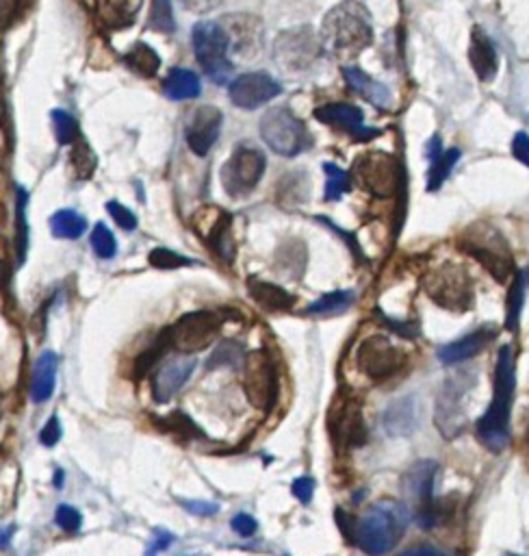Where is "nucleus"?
Segmentation results:
<instances>
[{
  "label": "nucleus",
  "instance_id": "5",
  "mask_svg": "<svg viewBox=\"0 0 529 556\" xmlns=\"http://www.w3.org/2000/svg\"><path fill=\"white\" fill-rule=\"evenodd\" d=\"M460 248L499 282H506L514 274L512 252H510L506 239L493 228L473 227L469 233H464Z\"/></svg>",
  "mask_w": 529,
  "mask_h": 556
},
{
  "label": "nucleus",
  "instance_id": "48",
  "mask_svg": "<svg viewBox=\"0 0 529 556\" xmlns=\"http://www.w3.org/2000/svg\"><path fill=\"white\" fill-rule=\"evenodd\" d=\"M230 526H233L234 533L242 537H252L258 530L257 520H254L252 515H248V513H239V515H234L233 521H230Z\"/></svg>",
  "mask_w": 529,
  "mask_h": 556
},
{
  "label": "nucleus",
  "instance_id": "51",
  "mask_svg": "<svg viewBox=\"0 0 529 556\" xmlns=\"http://www.w3.org/2000/svg\"><path fill=\"white\" fill-rule=\"evenodd\" d=\"M180 4L191 13H209L219 7L221 0H180Z\"/></svg>",
  "mask_w": 529,
  "mask_h": 556
},
{
  "label": "nucleus",
  "instance_id": "55",
  "mask_svg": "<svg viewBox=\"0 0 529 556\" xmlns=\"http://www.w3.org/2000/svg\"><path fill=\"white\" fill-rule=\"evenodd\" d=\"M13 12V0H0V27H3L4 20L12 16Z\"/></svg>",
  "mask_w": 529,
  "mask_h": 556
},
{
  "label": "nucleus",
  "instance_id": "52",
  "mask_svg": "<svg viewBox=\"0 0 529 556\" xmlns=\"http://www.w3.org/2000/svg\"><path fill=\"white\" fill-rule=\"evenodd\" d=\"M180 505L185 506L187 511L194 513V515L202 517H211L219 511L218 505H209V502H189V500H180Z\"/></svg>",
  "mask_w": 529,
  "mask_h": 556
},
{
  "label": "nucleus",
  "instance_id": "56",
  "mask_svg": "<svg viewBox=\"0 0 529 556\" xmlns=\"http://www.w3.org/2000/svg\"><path fill=\"white\" fill-rule=\"evenodd\" d=\"M9 281V266L4 261H0V291H3V287L7 285Z\"/></svg>",
  "mask_w": 529,
  "mask_h": 556
},
{
  "label": "nucleus",
  "instance_id": "41",
  "mask_svg": "<svg viewBox=\"0 0 529 556\" xmlns=\"http://www.w3.org/2000/svg\"><path fill=\"white\" fill-rule=\"evenodd\" d=\"M148 261H150L152 267H158V270H176V267H185L194 263L191 259L167 251V248H155L150 257H148Z\"/></svg>",
  "mask_w": 529,
  "mask_h": 556
},
{
  "label": "nucleus",
  "instance_id": "57",
  "mask_svg": "<svg viewBox=\"0 0 529 556\" xmlns=\"http://www.w3.org/2000/svg\"><path fill=\"white\" fill-rule=\"evenodd\" d=\"M13 530H16V529H13V526H12V529H7V530H4V535H3V537H0V548H4V545H7L9 537H12V535H13Z\"/></svg>",
  "mask_w": 529,
  "mask_h": 556
},
{
  "label": "nucleus",
  "instance_id": "10",
  "mask_svg": "<svg viewBox=\"0 0 529 556\" xmlns=\"http://www.w3.org/2000/svg\"><path fill=\"white\" fill-rule=\"evenodd\" d=\"M408 354L384 335H373L356 348V367L373 382L388 381L406 367Z\"/></svg>",
  "mask_w": 529,
  "mask_h": 556
},
{
  "label": "nucleus",
  "instance_id": "11",
  "mask_svg": "<svg viewBox=\"0 0 529 556\" xmlns=\"http://www.w3.org/2000/svg\"><path fill=\"white\" fill-rule=\"evenodd\" d=\"M473 385L475 378L471 376V372H464L451 376L449 381L441 387V394L436 398L434 421L436 429H439V433L445 439L454 441L458 435L464 433L466 429L464 398Z\"/></svg>",
  "mask_w": 529,
  "mask_h": 556
},
{
  "label": "nucleus",
  "instance_id": "38",
  "mask_svg": "<svg viewBox=\"0 0 529 556\" xmlns=\"http://www.w3.org/2000/svg\"><path fill=\"white\" fill-rule=\"evenodd\" d=\"M16 198H18V227H16V248H18V261H24V255H27V246H28V228H27V191L22 187L16 189Z\"/></svg>",
  "mask_w": 529,
  "mask_h": 556
},
{
  "label": "nucleus",
  "instance_id": "26",
  "mask_svg": "<svg viewBox=\"0 0 529 556\" xmlns=\"http://www.w3.org/2000/svg\"><path fill=\"white\" fill-rule=\"evenodd\" d=\"M248 290L249 296H252L254 302L263 306L267 311H288L295 305V296L288 294L282 287L272 285V282H263L257 281V278H249L248 281Z\"/></svg>",
  "mask_w": 529,
  "mask_h": 556
},
{
  "label": "nucleus",
  "instance_id": "36",
  "mask_svg": "<svg viewBox=\"0 0 529 556\" xmlns=\"http://www.w3.org/2000/svg\"><path fill=\"white\" fill-rule=\"evenodd\" d=\"M243 361V346L239 342H234V339H226V342H221L218 350L213 352V357L209 359V363H206V367H221V366H228V367H237L242 366Z\"/></svg>",
  "mask_w": 529,
  "mask_h": 556
},
{
  "label": "nucleus",
  "instance_id": "46",
  "mask_svg": "<svg viewBox=\"0 0 529 556\" xmlns=\"http://www.w3.org/2000/svg\"><path fill=\"white\" fill-rule=\"evenodd\" d=\"M107 211L111 213V218L115 220V224H118L119 228H124V231H134V228H137V218H134L133 211L124 207V205L111 200L107 205Z\"/></svg>",
  "mask_w": 529,
  "mask_h": 556
},
{
  "label": "nucleus",
  "instance_id": "53",
  "mask_svg": "<svg viewBox=\"0 0 529 556\" xmlns=\"http://www.w3.org/2000/svg\"><path fill=\"white\" fill-rule=\"evenodd\" d=\"M397 556H447V554L442 552L441 548H436V545L417 544V545H410L408 550H403V552H399Z\"/></svg>",
  "mask_w": 529,
  "mask_h": 556
},
{
  "label": "nucleus",
  "instance_id": "42",
  "mask_svg": "<svg viewBox=\"0 0 529 556\" xmlns=\"http://www.w3.org/2000/svg\"><path fill=\"white\" fill-rule=\"evenodd\" d=\"M163 424L167 426V430H172V433L180 435L182 439H196V437H204V433L198 429V426L194 424V421L189 420L185 413H174L167 417Z\"/></svg>",
  "mask_w": 529,
  "mask_h": 556
},
{
  "label": "nucleus",
  "instance_id": "22",
  "mask_svg": "<svg viewBox=\"0 0 529 556\" xmlns=\"http://www.w3.org/2000/svg\"><path fill=\"white\" fill-rule=\"evenodd\" d=\"M315 118L319 122L330 124V127H339L343 131L352 133L356 139L360 142H367L375 135H380V131L375 128H367L364 127V116L358 107L354 104H345V103H330L324 104V107L315 109Z\"/></svg>",
  "mask_w": 529,
  "mask_h": 556
},
{
  "label": "nucleus",
  "instance_id": "4",
  "mask_svg": "<svg viewBox=\"0 0 529 556\" xmlns=\"http://www.w3.org/2000/svg\"><path fill=\"white\" fill-rule=\"evenodd\" d=\"M191 42H194L196 59H198L202 70L206 72V76L218 85L228 83L234 68L228 57V37H226V31L221 28V24L213 20L198 22L194 27Z\"/></svg>",
  "mask_w": 529,
  "mask_h": 556
},
{
  "label": "nucleus",
  "instance_id": "6",
  "mask_svg": "<svg viewBox=\"0 0 529 556\" xmlns=\"http://www.w3.org/2000/svg\"><path fill=\"white\" fill-rule=\"evenodd\" d=\"M328 433L336 452L360 448L369 441L360 400L349 391H339L328 413Z\"/></svg>",
  "mask_w": 529,
  "mask_h": 556
},
{
  "label": "nucleus",
  "instance_id": "43",
  "mask_svg": "<svg viewBox=\"0 0 529 556\" xmlns=\"http://www.w3.org/2000/svg\"><path fill=\"white\" fill-rule=\"evenodd\" d=\"M72 166H74L76 174H79L80 179H89L91 172H94V167H96L94 152L89 151V146H85V143H79V146L74 148V155H72Z\"/></svg>",
  "mask_w": 529,
  "mask_h": 556
},
{
  "label": "nucleus",
  "instance_id": "32",
  "mask_svg": "<svg viewBox=\"0 0 529 556\" xmlns=\"http://www.w3.org/2000/svg\"><path fill=\"white\" fill-rule=\"evenodd\" d=\"M523 302H525V281H523L521 272H514L512 285H510L506 298V328L510 333H517L518 330Z\"/></svg>",
  "mask_w": 529,
  "mask_h": 556
},
{
  "label": "nucleus",
  "instance_id": "23",
  "mask_svg": "<svg viewBox=\"0 0 529 556\" xmlns=\"http://www.w3.org/2000/svg\"><path fill=\"white\" fill-rule=\"evenodd\" d=\"M494 330L490 326H484V328L473 330V333L464 335V337L456 339V342L447 344L439 350V361L442 366H458V363L469 361L475 354H479L482 350L488 346L490 339L494 337Z\"/></svg>",
  "mask_w": 529,
  "mask_h": 556
},
{
  "label": "nucleus",
  "instance_id": "3",
  "mask_svg": "<svg viewBox=\"0 0 529 556\" xmlns=\"http://www.w3.org/2000/svg\"><path fill=\"white\" fill-rule=\"evenodd\" d=\"M408 506L395 500H380L360 517H354L349 541L369 556H384L402 541L408 526Z\"/></svg>",
  "mask_w": 529,
  "mask_h": 556
},
{
  "label": "nucleus",
  "instance_id": "14",
  "mask_svg": "<svg viewBox=\"0 0 529 556\" xmlns=\"http://www.w3.org/2000/svg\"><path fill=\"white\" fill-rule=\"evenodd\" d=\"M264 167H267V159L263 152L257 146L243 143L221 167V185L228 191V196L242 198L261 183Z\"/></svg>",
  "mask_w": 529,
  "mask_h": 556
},
{
  "label": "nucleus",
  "instance_id": "9",
  "mask_svg": "<svg viewBox=\"0 0 529 556\" xmlns=\"http://www.w3.org/2000/svg\"><path fill=\"white\" fill-rule=\"evenodd\" d=\"M423 290L442 309L460 311V313L473 309V282L464 267L445 266L432 270L423 281Z\"/></svg>",
  "mask_w": 529,
  "mask_h": 556
},
{
  "label": "nucleus",
  "instance_id": "15",
  "mask_svg": "<svg viewBox=\"0 0 529 556\" xmlns=\"http://www.w3.org/2000/svg\"><path fill=\"white\" fill-rule=\"evenodd\" d=\"M354 176L363 189L378 198L395 194L399 172L395 159L387 152H364L354 163Z\"/></svg>",
  "mask_w": 529,
  "mask_h": 556
},
{
  "label": "nucleus",
  "instance_id": "7",
  "mask_svg": "<svg viewBox=\"0 0 529 556\" xmlns=\"http://www.w3.org/2000/svg\"><path fill=\"white\" fill-rule=\"evenodd\" d=\"M263 142L280 157H295L310 146L309 128L291 109L273 107L261 120Z\"/></svg>",
  "mask_w": 529,
  "mask_h": 556
},
{
  "label": "nucleus",
  "instance_id": "29",
  "mask_svg": "<svg viewBox=\"0 0 529 556\" xmlns=\"http://www.w3.org/2000/svg\"><path fill=\"white\" fill-rule=\"evenodd\" d=\"M163 92L172 100H191L202 94V83L196 72L174 68L163 81Z\"/></svg>",
  "mask_w": 529,
  "mask_h": 556
},
{
  "label": "nucleus",
  "instance_id": "13",
  "mask_svg": "<svg viewBox=\"0 0 529 556\" xmlns=\"http://www.w3.org/2000/svg\"><path fill=\"white\" fill-rule=\"evenodd\" d=\"M243 387L245 396L257 409L269 411L276 405L280 382H278L276 366H273V359L267 350H254L252 354L245 357Z\"/></svg>",
  "mask_w": 529,
  "mask_h": 556
},
{
  "label": "nucleus",
  "instance_id": "54",
  "mask_svg": "<svg viewBox=\"0 0 529 556\" xmlns=\"http://www.w3.org/2000/svg\"><path fill=\"white\" fill-rule=\"evenodd\" d=\"M172 541H174V535L165 533V530H157L155 541H152L150 550H148V556H155V554H158V552H163V550H165L167 545L172 544Z\"/></svg>",
  "mask_w": 529,
  "mask_h": 556
},
{
  "label": "nucleus",
  "instance_id": "40",
  "mask_svg": "<svg viewBox=\"0 0 529 556\" xmlns=\"http://www.w3.org/2000/svg\"><path fill=\"white\" fill-rule=\"evenodd\" d=\"M91 248H94L96 257H100V259H113L115 257L118 243H115L113 233H111L103 222L96 224L94 227V233H91Z\"/></svg>",
  "mask_w": 529,
  "mask_h": 556
},
{
  "label": "nucleus",
  "instance_id": "37",
  "mask_svg": "<svg viewBox=\"0 0 529 556\" xmlns=\"http://www.w3.org/2000/svg\"><path fill=\"white\" fill-rule=\"evenodd\" d=\"M324 170L326 179H328V183H326V200L328 203L341 200L349 191V174L345 170H341L339 166H334V163H326Z\"/></svg>",
  "mask_w": 529,
  "mask_h": 556
},
{
  "label": "nucleus",
  "instance_id": "17",
  "mask_svg": "<svg viewBox=\"0 0 529 556\" xmlns=\"http://www.w3.org/2000/svg\"><path fill=\"white\" fill-rule=\"evenodd\" d=\"M441 465L432 459H421L412 463L402 476V496L406 505L412 509V515L432 506L434 498V483Z\"/></svg>",
  "mask_w": 529,
  "mask_h": 556
},
{
  "label": "nucleus",
  "instance_id": "12",
  "mask_svg": "<svg viewBox=\"0 0 529 556\" xmlns=\"http://www.w3.org/2000/svg\"><path fill=\"white\" fill-rule=\"evenodd\" d=\"M221 318L213 311H194L182 315L165 330L170 346L182 354H194L209 348L218 339Z\"/></svg>",
  "mask_w": 529,
  "mask_h": 556
},
{
  "label": "nucleus",
  "instance_id": "1",
  "mask_svg": "<svg viewBox=\"0 0 529 556\" xmlns=\"http://www.w3.org/2000/svg\"><path fill=\"white\" fill-rule=\"evenodd\" d=\"M514 354L510 346H502L494 366V396L486 413L475 424L479 444L490 452H503L510 444V406L514 400Z\"/></svg>",
  "mask_w": 529,
  "mask_h": 556
},
{
  "label": "nucleus",
  "instance_id": "49",
  "mask_svg": "<svg viewBox=\"0 0 529 556\" xmlns=\"http://www.w3.org/2000/svg\"><path fill=\"white\" fill-rule=\"evenodd\" d=\"M512 155L517 157L523 166L529 167V135L527 133H517L512 139Z\"/></svg>",
  "mask_w": 529,
  "mask_h": 556
},
{
  "label": "nucleus",
  "instance_id": "44",
  "mask_svg": "<svg viewBox=\"0 0 529 556\" xmlns=\"http://www.w3.org/2000/svg\"><path fill=\"white\" fill-rule=\"evenodd\" d=\"M375 315L380 318V322L387 326L388 330H393V333L399 335V337H403V339L419 337V333H421L419 322H402V320H393V318H388V315H384L380 309L375 311Z\"/></svg>",
  "mask_w": 529,
  "mask_h": 556
},
{
  "label": "nucleus",
  "instance_id": "8",
  "mask_svg": "<svg viewBox=\"0 0 529 556\" xmlns=\"http://www.w3.org/2000/svg\"><path fill=\"white\" fill-rule=\"evenodd\" d=\"M319 35L310 27H295L282 31L273 42V61L282 72L297 74L310 70L321 57Z\"/></svg>",
  "mask_w": 529,
  "mask_h": 556
},
{
  "label": "nucleus",
  "instance_id": "35",
  "mask_svg": "<svg viewBox=\"0 0 529 556\" xmlns=\"http://www.w3.org/2000/svg\"><path fill=\"white\" fill-rule=\"evenodd\" d=\"M150 24L152 31L158 33H170L176 31V20H174V9H172V0H152V9H150Z\"/></svg>",
  "mask_w": 529,
  "mask_h": 556
},
{
  "label": "nucleus",
  "instance_id": "30",
  "mask_svg": "<svg viewBox=\"0 0 529 556\" xmlns=\"http://www.w3.org/2000/svg\"><path fill=\"white\" fill-rule=\"evenodd\" d=\"M50 231L59 239H79L88 231V220L76 211L61 209L50 218Z\"/></svg>",
  "mask_w": 529,
  "mask_h": 556
},
{
  "label": "nucleus",
  "instance_id": "24",
  "mask_svg": "<svg viewBox=\"0 0 529 556\" xmlns=\"http://www.w3.org/2000/svg\"><path fill=\"white\" fill-rule=\"evenodd\" d=\"M469 59L473 66L478 79L490 81L497 76L499 70V55L497 48H494L490 37L486 35L482 27L473 28V35H471V48H469Z\"/></svg>",
  "mask_w": 529,
  "mask_h": 556
},
{
  "label": "nucleus",
  "instance_id": "28",
  "mask_svg": "<svg viewBox=\"0 0 529 556\" xmlns=\"http://www.w3.org/2000/svg\"><path fill=\"white\" fill-rule=\"evenodd\" d=\"M55 376H57V354L44 352L35 361L31 382V398L35 402H46L55 391Z\"/></svg>",
  "mask_w": 529,
  "mask_h": 556
},
{
  "label": "nucleus",
  "instance_id": "16",
  "mask_svg": "<svg viewBox=\"0 0 529 556\" xmlns=\"http://www.w3.org/2000/svg\"><path fill=\"white\" fill-rule=\"evenodd\" d=\"M228 37V48L243 59H254L263 50L264 28L263 22L252 13H228L219 20Z\"/></svg>",
  "mask_w": 529,
  "mask_h": 556
},
{
  "label": "nucleus",
  "instance_id": "2",
  "mask_svg": "<svg viewBox=\"0 0 529 556\" xmlns=\"http://www.w3.org/2000/svg\"><path fill=\"white\" fill-rule=\"evenodd\" d=\"M321 46L336 59H352L373 42V24L369 12L356 0L336 4L326 16L319 33Z\"/></svg>",
  "mask_w": 529,
  "mask_h": 556
},
{
  "label": "nucleus",
  "instance_id": "34",
  "mask_svg": "<svg viewBox=\"0 0 529 556\" xmlns=\"http://www.w3.org/2000/svg\"><path fill=\"white\" fill-rule=\"evenodd\" d=\"M354 302V294L352 291H332V294L321 296L319 300H315L312 305H309L306 313L309 315H336V313H343L352 306Z\"/></svg>",
  "mask_w": 529,
  "mask_h": 556
},
{
  "label": "nucleus",
  "instance_id": "21",
  "mask_svg": "<svg viewBox=\"0 0 529 556\" xmlns=\"http://www.w3.org/2000/svg\"><path fill=\"white\" fill-rule=\"evenodd\" d=\"M421 424V405L417 396H403L393 400L384 409L382 426L384 433L391 437H408L417 433Z\"/></svg>",
  "mask_w": 529,
  "mask_h": 556
},
{
  "label": "nucleus",
  "instance_id": "27",
  "mask_svg": "<svg viewBox=\"0 0 529 556\" xmlns=\"http://www.w3.org/2000/svg\"><path fill=\"white\" fill-rule=\"evenodd\" d=\"M142 9V0H98V16L107 28H126Z\"/></svg>",
  "mask_w": 529,
  "mask_h": 556
},
{
  "label": "nucleus",
  "instance_id": "47",
  "mask_svg": "<svg viewBox=\"0 0 529 556\" xmlns=\"http://www.w3.org/2000/svg\"><path fill=\"white\" fill-rule=\"evenodd\" d=\"M291 491H293V496L302 502V505H310L312 493H315V481H312L310 476L297 478V481L291 485Z\"/></svg>",
  "mask_w": 529,
  "mask_h": 556
},
{
  "label": "nucleus",
  "instance_id": "19",
  "mask_svg": "<svg viewBox=\"0 0 529 556\" xmlns=\"http://www.w3.org/2000/svg\"><path fill=\"white\" fill-rule=\"evenodd\" d=\"M221 122H224V116H221L219 109L209 107V104H206V107H198L191 113L185 128V137L196 155L198 157L209 155L211 148H213L215 142L219 139Z\"/></svg>",
  "mask_w": 529,
  "mask_h": 556
},
{
  "label": "nucleus",
  "instance_id": "39",
  "mask_svg": "<svg viewBox=\"0 0 529 556\" xmlns=\"http://www.w3.org/2000/svg\"><path fill=\"white\" fill-rule=\"evenodd\" d=\"M52 127H55V135L59 139V143H72L79 137V122L74 116H70L67 112L55 109L52 112Z\"/></svg>",
  "mask_w": 529,
  "mask_h": 556
},
{
  "label": "nucleus",
  "instance_id": "58",
  "mask_svg": "<svg viewBox=\"0 0 529 556\" xmlns=\"http://www.w3.org/2000/svg\"><path fill=\"white\" fill-rule=\"evenodd\" d=\"M525 276H527V281H529V267L525 270Z\"/></svg>",
  "mask_w": 529,
  "mask_h": 556
},
{
  "label": "nucleus",
  "instance_id": "31",
  "mask_svg": "<svg viewBox=\"0 0 529 556\" xmlns=\"http://www.w3.org/2000/svg\"><path fill=\"white\" fill-rule=\"evenodd\" d=\"M124 64L131 68L134 74L142 76H155L158 68H161V59L155 50L148 44H137L124 55Z\"/></svg>",
  "mask_w": 529,
  "mask_h": 556
},
{
  "label": "nucleus",
  "instance_id": "50",
  "mask_svg": "<svg viewBox=\"0 0 529 556\" xmlns=\"http://www.w3.org/2000/svg\"><path fill=\"white\" fill-rule=\"evenodd\" d=\"M59 439H61V424L57 417H50L48 424L44 426V430L40 433V441L44 445H55Z\"/></svg>",
  "mask_w": 529,
  "mask_h": 556
},
{
  "label": "nucleus",
  "instance_id": "18",
  "mask_svg": "<svg viewBox=\"0 0 529 556\" xmlns=\"http://www.w3.org/2000/svg\"><path fill=\"white\" fill-rule=\"evenodd\" d=\"M280 94V83L269 74H264V72H248V74H242L230 83L228 89V96L234 107L245 109V112L263 107V104L272 103Z\"/></svg>",
  "mask_w": 529,
  "mask_h": 556
},
{
  "label": "nucleus",
  "instance_id": "33",
  "mask_svg": "<svg viewBox=\"0 0 529 556\" xmlns=\"http://www.w3.org/2000/svg\"><path fill=\"white\" fill-rule=\"evenodd\" d=\"M458 159H460L458 148L441 151L434 159H430L432 167H430V174H427V189L430 191L439 189V187L447 181V176L451 174V170H454V166L458 163Z\"/></svg>",
  "mask_w": 529,
  "mask_h": 556
},
{
  "label": "nucleus",
  "instance_id": "20",
  "mask_svg": "<svg viewBox=\"0 0 529 556\" xmlns=\"http://www.w3.org/2000/svg\"><path fill=\"white\" fill-rule=\"evenodd\" d=\"M196 370V359L185 354V357L170 359V361L163 363L155 374V381H152V391H155V400L165 405L174 398L180 387L185 385L191 378V374Z\"/></svg>",
  "mask_w": 529,
  "mask_h": 556
},
{
  "label": "nucleus",
  "instance_id": "45",
  "mask_svg": "<svg viewBox=\"0 0 529 556\" xmlns=\"http://www.w3.org/2000/svg\"><path fill=\"white\" fill-rule=\"evenodd\" d=\"M55 521H57V526H61V529L67 530V533H76V530H80V526H83V517H80V513L76 511L74 506H67V505H61L59 509H57Z\"/></svg>",
  "mask_w": 529,
  "mask_h": 556
},
{
  "label": "nucleus",
  "instance_id": "25",
  "mask_svg": "<svg viewBox=\"0 0 529 556\" xmlns=\"http://www.w3.org/2000/svg\"><path fill=\"white\" fill-rule=\"evenodd\" d=\"M343 76L345 81H348L349 89H352L354 94H358L360 98H364L367 103H372L380 109L388 107V103H391V92H388L387 85L372 79L367 72L356 68V66H348V68L343 70Z\"/></svg>",
  "mask_w": 529,
  "mask_h": 556
}]
</instances>
